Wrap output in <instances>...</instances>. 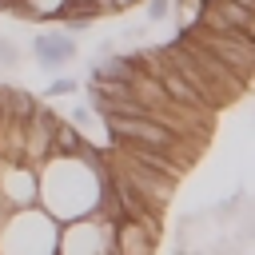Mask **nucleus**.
I'll list each match as a JSON object with an SVG mask.
<instances>
[{
  "instance_id": "f257e3e1",
  "label": "nucleus",
  "mask_w": 255,
  "mask_h": 255,
  "mask_svg": "<svg viewBox=\"0 0 255 255\" xmlns=\"http://www.w3.org/2000/svg\"><path fill=\"white\" fill-rule=\"evenodd\" d=\"M104 183V147L92 143L84 155H48L36 167V207L56 223H72L96 211Z\"/></svg>"
},
{
  "instance_id": "f03ea898",
  "label": "nucleus",
  "mask_w": 255,
  "mask_h": 255,
  "mask_svg": "<svg viewBox=\"0 0 255 255\" xmlns=\"http://www.w3.org/2000/svg\"><path fill=\"white\" fill-rule=\"evenodd\" d=\"M108 124V143H124V147H155V151H167L175 159H183L187 167L195 163V155L203 151L199 143L175 135L167 124L151 120V116H104Z\"/></svg>"
},
{
  "instance_id": "7ed1b4c3",
  "label": "nucleus",
  "mask_w": 255,
  "mask_h": 255,
  "mask_svg": "<svg viewBox=\"0 0 255 255\" xmlns=\"http://www.w3.org/2000/svg\"><path fill=\"white\" fill-rule=\"evenodd\" d=\"M56 231L60 223L40 207L8 211L0 223V255H56Z\"/></svg>"
},
{
  "instance_id": "20e7f679",
  "label": "nucleus",
  "mask_w": 255,
  "mask_h": 255,
  "mask_svg": "<svg viewBox=\"0 0 255 255\" xmlns=\"http://www.w3.org/2000/svg\"><path fill=\"white\" fill-rule=\"evenodd\" d=\"M104 167H108V175H112L120 187H128L135 199H143V203L155 207L159 215L167 211V203H171L175 191H179L175 179H167V175H159V171H151V167L128 159V155L116 151V147H104Z\"/></svg>"
},
{
  "instance_id": "39448f33",
  "label": "nucleus",
  "mask_w": 255,
  "mask_h": 255,
  "mask_svg": "<svg viewBox=\"0 0 255 255\" xmlns=\"http://www.w3.org/2000/svg\"><path fill=\"white\" fill-rule=\"evenodd\" d=\"M183 36H191L207 56H215L235 80H243V84H251V76H255V40L251 36H243V32H207V28H187Z\"/></svg>"
},
{
  "instance_id": "423d86ee",
  "label": "nucleus",
  "mask_w": 255,
  "mask_h": 255,
  "mask_svg": "<svg viewBox=\"0 0 255 255\" xmlns=\"http://www.w3.org/2000/svg\"><path fill=\"white\" fill-rule=\"evenodd\" d=\"M112 219L92 211L72 223H60L56 231V255H112Z\"/></svg>"
},
{
  "instance_id": "0eeeda50",
  "label": "nucleus",
  "mask_w": 255,
  "mask_h": 255,
  "mask_svg": "<svg viewBox=\"0 0 255 255\" xmlns=\"http://www.w3.org/2000/svg\"><path fill=\"white\" fill-rule=\"evenodd\" d=\"M76 56H80V44H76V36L64 32V28H52V32L32 36V60H36V68H40L44 76H60L64 64H72Z\"/></svg>"
},
{
  "instance_id": "6e6552de",
  "label": "nucleus",
  "mask_w": 255,
  "mask_h": 255,
  "mask_svg": "<svg viewBox=\"0 0 255 255\" xmlns=\"http://www.w3.org/2000/svg\"><path fill=\"white\" fill-rule=\"evenodd\" d=\"M0 203L8 211L36 207V167L20 159H0Z\"/></svg>"
},
{
  "instance_id": "1a4fd4ad",
  "label": "nucleus",
  "mask_w": 255,
  "mask_h": 255,
  "mask_svg": "<svg viewBox=\"0 0 255 255\" xmlns=\"http://www.w3.org/2000/svg\"><path fill=\"white\" fill-rule=\"evenodd\" d=\"M60 124V116L48 108V104H40L28 120H24V163L28 167H40L48 155H52V128Z\"/></svg>"
},
{
  "instance_id": "9d476101",
  "label": "nucleus",
  "mask_w": 255,
  "mask_h": 255,
  "mask_svg": "<svg viewBox=\"0 0 255 255\" xmlns=\"http://www.w3.org/2000/svg\"><path fill=\"white\" fill-rule=\"evenodd\" d=\"M155 243H159V235H151L147 227H139L131 219H120L112 227V255H155Z\"/></svg>"
},
{
  "instance_id": "9b49d317",
  "label": "nucleus",
  "mask_w": 255,
  "mask_h": 255,
  "mask_svg": "<svg viewBox=\"0 0 255 255\" xmlns=\"http://www.w3.org/2000/svg\"><path fill=\"white\" fill-rule=\"evenodd\" d=\"M92 143H88V135L80 131V128H72L68 120H60L56 128H52V155H84Z\"/></svg>"
},
{
  "instance_id": "f8f14e48",
  "label": "nucleus",
  "mask_w": 255,
  "mask_h": 255,
  "mask_svg": "<svg viewBox=\"0 0 255 255\" xmlns=\"http://www.w3.org/2000/svg\"><path fill=\"white\" fill-rule=\"evenodd\" d=\"M4 88V112H8V120H28L36 108H40V100L32 96V92H24V88H12V84H0Z\"/></svg>"
},
{
  "instance_id": "ddd939ff",
  "label": "nucleus",
  "mask_w": 255,
  "mask_h": 255,
  "mask_svg": "<svg viewBox=\"0 0 255 255\" xmlns=\"http://www.w3.org/2000/svg\"><path fill=\"white\" fill-rule=\"evenodd\" d=\"M76 92H80V80L76 76H52L48 88H44L48 100H64V96H76Z\"/></svg>"
},
{
  "instance_id": "4468645a",
  "label": "nucleus",
  "mask_w": 255,
  "mask_h": 255,
  "mask_svg": "<svg viewBox=\"0 0 255 255\" xmlns=\"http://www.w3.org/2000/svg\"><path fill=\"white\" fill-rule=\"evenodd\" d=\"M20 44L12 36H0V68H20Z\"/></svg>"
},
{
  "instance_id": "2eb2a0df",
  "label": "nucleus",
  "mask_w": 255,
  "mask_h": 255,
  "mask_svg": "<svg viewBox=\"0 0 255 255\" xmlns=\"http://www.w3.org/2000/svg\"><path fill=\"white\" fill-rule=\"evenodd\" d=\"M139 4H143L147 24H159V20H167V16H171V0H139Z\"/></svg>"
},
{
  "instance_id": "dca6fc26",
  "label": "nucleus",
  "mask_w": 255,
  "mask_h": 255,
  "mask_svg": "<svg viewBox=\"0 0 255 255\" xmlns=\"http://www.w3.org/2000/svg\"><path fill=\"white\" fill-rule=\"evenodd\" d=\"M68 124L84 131V128H92V124H96V116H92V108H88V104H76V108L68 112Z\"/></svg>"
},
{
  "instance_id": "f3484780",
  "label": "nucleus",
  "mask_w": 255,
  "mask_h": 255,
  "mask_svg": "<svg viewBox=\"0 0 255 255\" xmlns=\"http://www.w3.org/2000/svg\"><path fill=\"white\" fill-rule=\"evenodd\" d=\"M108 4H112V16H116V12H128V8H135L139 0H108Z\"/></svg>"
},
{
  "instance_id": "a211bd4d",
  "label": "nucleus",
  "mask_w": 255,
  "mask_h": 255,
  "mask_svg": "<svg viewBox=\"0 0 255 255\" xmlns=\"http://www.w3.org/2000/svg\"><path fill=\"white\" fill-rule=\"evenodd\" d=\"M8 120V112H4V88H0V124Z\"/></svg>"
}]
</instances>
